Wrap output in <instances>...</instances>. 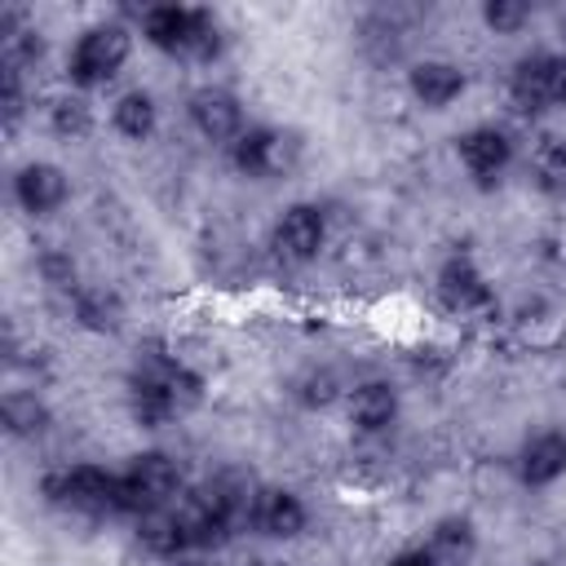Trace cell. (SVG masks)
<instances>
[{
	"instance_id": "7",
	"label": "cell",
	"mask_w": 566,
	"mask_h": 566,
	"mask_svg": "<svg viewBox=\"0 0 566 566\" xmlns=\"http://www.w3.org/2000/svg\"><path fill=\"white\" fill-rule=\"evenodd\" d=\"M438 296L447 310L455 314H478L491 305V283L482 279V270L469 261V256H451L442 270H438Z\"/></svg>"
},
{
	"instance_id": "19",
	"label": "cell",
	"mask_w": 566,
	"mask_h": 566,
	"mask_svg": "<svg viewBox=\"0 0 566 566\" xmlns=\"http://www.w3.org/2000/svg\"><path fill=\"white\" fill-rule=\"evenodd\" d=\"M429 548L438 562H464L473 553V522L469 517H442L429 535Z\"/></svg>"
},
{
	"instance_id": "3",
	"label": "cell",
	"mask_w": 566,
	"mask_h": 566,
	"mask_svg": "<svg viewBox=\"0 0 566 566\" xmlns=\"http://www.w3.org/2000/svg\"><path fill=\"white\" fill-rule=\"evenodd\" d=\"M124 62H128V31L115 27V22H102V27H88L75 40V49H71V80L80 88H97Z\"/></svg>"
},
{
	"instance_id": "28",
	"label": "cell",
	"mask_w": 566,
	"mask_h": 566,
	"mask_svg": "<svg viewBox=\"0 0 566 566\" xmlns=\"http://www.w3.org/2000/svg\"><path fill=\"white\" fill-rule=\"evenodd\" d=\"M252 566H265V562H252Z\"/></svg>"
},
{
	"instance_id": "13",
	"label": "cell",
	"mask_w": 566,
	"mask_h": 566,
	"mask_svg": "<svg viewBox=\"0 0 566 566\" xmlns=\"http://www.w3.org/2000/svg\"><path fill=\"white\" fill-rule=\"evenodd\" d=\"M411 93H416V102L442 111L464 93V71L455 62H420V66H411Z\"/></svg>"
},
{
	"instance_id": "22",
	"label": "cell",
	"mask_w": 566,
	"mask_h": 566,
	"mask_svg": "<svg viewBox=\"0 0 566 566\" xmlns=\"http://www.w3.org/2000/svg\"><path fill=\"white\" fill-rule=\"evenodd\" d=\"M539 181H544V190L566 195V142H553L539 155Z\"/></svg>"
},
{
	"instance_id": "26",
	"label": "cell",
	"mask_w": 566,
	"mask_h": 566,
	"mask_svg": "<svg viewBox=\"0 0 566 566\" xmlns=\"http://www.w3.org/2000/svg\"><path fill=\"white\" fill-rule=\"evenodd\" d=\"M389 566H438L433 548H402L398 557H389Z\"/></svg>"
},
{
	"instance_id": "15",
	"label": "cell",
	"mask_w": 566,
	"mask_h": 566,
	"mask_svg": "<svg viewBox=\"0 0 566 566\" xmlns=\"http://www.w3.org/2000/svg\"><path fill=\"white\" fill-rule=\"evenodd\" d=\"M137 539L155 553V557H177L181 548H190L186 544V531H181V517H177V509H146V513H137Z\"/></svg>"
},
{
	"instance_id": "17",
	"label": "cell",
	"mask_w": 566,
	"mask_h": 566,
	"mask_svg": "<svg viewBox=\"0 0 566 566\" xmlns=\"http://www.w3.org/2000/svg\"><path fill=\"white\" fill-rule=\"evenodd\" d=\"M115 128L124 133V137H133V142H146L150 133H155V119H159V111H155V102H150V93H142V88H133V93H124L119 102H115Z\"/></svg>"
},
{
	"instance_id": "25",
	"label": "cell",
	"mask_w": 566,
	"mask_h": 566,
	"mask_svg": "<svg viewBox=\"0 0 566 566\" xmlns=\"http://www.w3.org/2000/svg\"><path fill=\"white\" fill-rule=\"evenodd\" d=\"M40 270H44V279H49L53 287H71V292H80L71 256H57V252H49V256H40Z\"/></svg>"
},
{
	"instance_id": "18",
	"label": "cell",
	"mask_w": 566,
	"mask_h": 566,
	"mask_svg": "<svg viewBox=\"0 0 566 566\" xmlns=\"http://www.w3.org/2000/svg\"><path fill=\"white\" fill-rule=\"evenodd\" d=\"M0 411H4V424H9L13 438H31V433H40V429L49 424V407H44L35 394H27V389L4 394Z\"/></svg>"
},
{
	"instance_id": "27",
	"label": "cell",
	"mask_w": 566,
	"mask_h": 566,
	"mask_svg": "<svg viewBox=\"0 0 566 566\" xmlns=\"http://www.w3.org/2000/svg\"><path fill=\"white\" fill-rule=\"evenodd\" d=\"M172 566H203V562H195V557H181V562H172Z\"/></svg>"
},
{
	"instance_id": "2",
	"label": "cell",
	"mask_w": 566,
	"mask_h": 566,
	"mask_svg": "<svg viewBox=\"0 0 566 566\" xmlns=\"http://www.w3.org/2000/svg\"><path fill=\"white\" fill-rule=\"evenodd\" d=\"M181 491V469L177 460L159 455V451H142L133 455V464L119 473V513H146L168 504Z\"/></svg>"
},
{
	"instance_id": "21",
	"label": "cell",
	"mask_w": 566,
	"mask_h": 566,
	"mask_svg": "<svg viewBox=\"0 0 566 566\" xmlns=\"http://www.w3.org/2000/svg\"><path fill=\"white\" fill-rule=\"evenodd\" d=\"M526 18H531V9L517 4V0H486V4H482V22H486L491 31H517Z\"/></svg>"
},
{
	"instance_id": "20",
	"label": "cell",
	"mask_w": 566,
	"mask_h": 566,
	"mask_svg": "<svg viewBox=\"0 0 566 566\" xmlns=\"http://www.w3.org/2000/svg\"><path fill=\"white\" fill-rule=\"evenodd\" d=\"M49 124H53V133H62V137H84V133L93 128V111H88L84 97H57V102L49 106Z\"/></svg>"
},
{
	"instance_id": "11",
	"label": "cell",
	"mask_w": 566,
	"mask_h": 566,
	"mask_svg": "<svg viewBox=\"0 0 566 566\" xmlns=\"http://www.w3.org/2000/svg\"><path fill=\"white\" fill-rule=\"evenodd\" d=\"M252 526H261V531L274 535V539H292V535L305 531V504H301L292 491H283V486H265V491L256 495Z\"/></svg>"
},
{
	"instance_id": "5",
	"label": "cell",
	"mask_w": 566,
	"mask_h": 566,
	"mask_svg": "<svg viewBox=\"0 0 566 566\" xmlns=\"http://www.w3.org/2000/svg\"><path fill=\"white\" fill-rule=\"evenodd\" d=\"M323 239H327V217H323L314 203H292V208L279 217L270 248H274L279 261L301 265V261H314V256H318Z\"/></svg>"
},
{
	"instance_id": "14",
	"label": "cell",
	"mask_w": 566,
	"mask_h": 566,
	"mask_svg": "<svg viewBox=\"0 0 566 566\" xmlns=\"http://www.w3.org/2000/svg\"><path fill=\"white\" fill-rule=\"evenodd\" d=\"M398 416V394L385 385V380H367L349 394V420L363 429V433H380L389 429Z\"/></svg>"
},
{
	"instance_id": "6",
	"label": "cell",
	"mask_w": 566,
	"mask_h": 566,
	"mask_svg": "<svg viewBox=\"0 0 566 566\" xmlns=\"http://www.w3.org/2000/svg\"><path fill=\"white\" fill-rule=\"evenodd\" d=\"M230 146H234V164L248 177H279L296 164V137L279 128H243Z\"/></svg>"
},
{
	"instance_id": "4",
	"label": "cell",
	"mask_w": 566,
	"mask_h": 566,
	"mask_svg": "<svg viewBox=\"0 0 566 566\" xmlns=\"http://www.w3.org/2000/svg\"><path fill=\"white\" fill-rule=\"evenodd\" d=\"M44 491L71 509H88V513H106V509H119V473H106L97 464H75V469H62L44 482Z\"/></svg>"
},
{
	"instance_id": "24",
	"label": "cell",
	"mask_w": 566,
	"mask_h": 566,
	"mask_svg": "<svg viewBox=\"0 0 566 566\" xmlns=\"http://www.w3.org/2000/svg\"><path fill=\"white\" fill-rule=\"evenodd\" d=\"M544 102L566 106V53H548L544 62Z\"/></svg>"
},
{
	"instance_id": "1",
	"label": "cell",
	"mask_w": 566,
	"mask_h": 566,
	"mask_svg": "<svg viewBox=\"0 0 566 566\" xmlns=\"http://www.w3.org/2000/svg\"><path fill=\"white\" fill-rule=\"evenodd\" d=\"M142 35L155 49L186 53V57H212L221 49L217 18L208 9H186V4H155V9H146Z\"/></svg>"
},
{
	"instance_id": "16",
	"label": "cell",
	"mask_w": 566,
	"mask_h": 566,
	"mask_svg": "<svg viewBox=\"0 0 566 566\" xmlns=\"http://www.w3.org/2000/svg\"><path fill=\"white\" fill-rule=\"evenodd\" d=\"M75 318L88 327V332H115L124 323V305L115 292L106 287H80L75 292Z\"/></svg>"
},
{
	"instance_id": "23",
	"label": "cell",
	"mask_w": 566,
	"mask_h": 566,
	"mask_svg": "<svg viewBox=\"0 0 566 566\" xmlns=\"http://www.w3.org/2000/svg\"><path fill=\"white\" fill-rule=\"evenodd\" d=\"M336 389H340V385H336L332 371H310V376L301 380V402H305V407H327V402L336 398Z\"/></svg>"
},
{
	"instance_id": "8",
	"label": "cell",
	"mask_w": 566,
	"mask_h": 566,
	"mask_svg": "<svg viewBox=\"0 0 566 566\" xmlns=\"http://www.w3.org/2000/svg\"><path fill=\"white\" fill-rule=\"evenodd\" d=\"M190 119L208 142H234L243 133V106L226 88H199L190 97Z\"/></svg>"
},
{
	"instance_id": "12",
	"label": "cell",
	"mask_w": 566,
	"mask_h": 566,
	"mask_svg": "<svg viewBox=\"0 0 566 566\" xmlns=\"http://www.w3.org/2000/svg\"><path fill=\"white\" fill-rule=\"evenodd\" d=\"M513 159V146L500 128H469L460 137V164L473 172V177H500Z\"/></svg>"
},
{
	"instance_id": "9",
	"label": "cell",
	"mask_w": 566,
	"mask_h": 566,
	"mask_svg": "<svg viewBox=\"0 0 566 566\" xmlns=\"http://www.w3.org/2000/svg\"><path fill=\"white\" fill-rule=\"evenodd\" d=\"M13 195H18V203L27 208V212H53V208H62L66 203V195H71V186H66V172L57 168V164H27L18 177H13Z\"/></svg>"
},
{
	"instance_id": "10",
	"label": "cell",
	"mask_w": 566,
	"mask_h": 566,
	"mask_svg": "<svg viewBox=\"0 0 566 566\" xmlns=\"http://www.w3.org/2000/svg\"><path fill=\"white\" fill-rule=\"evenodd\" d=\"M517 473L526 486H548L566 473V433L562 429H544L535 438H526L522 455H517Z\"/></svg>"
}]
</instances>
